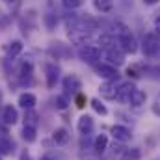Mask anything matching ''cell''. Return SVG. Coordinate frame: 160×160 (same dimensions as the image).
<instances>
[{"instance_id":"1","label":"cell","mask_w":160,"mask_h":160,"mask_svg":"<svg viewBox=\"0 0 160 160\" xmlns=\"http://www.w3.org/2000/svg\"><path fill=\"white\" fill-rule=\"evenodd\" d=\"M142 52L147 56V58H153L160 52V38L157 34L149 32L143 36V41H142Z\"/></svg>"},{"instance_id":"2","label":"cell","mask_w":160,"mask_h":160,"mask_svg":"<svg viewBox=\"0 0 160 160\" xmlns=\"http://www.w3.org/2000/svg\"><path fill=\"white\" fill-rule=\"evenodd\" d=\"M77 54L84 63H89V65H95L101 60V48H97L93 45H82Z\"/></svg>"},{"instance_id":"3","label":"cell","mask_w":160,"mask_h":160,"mask_svg":"<svg viewBox=\"0 0 160 160\" xmlns=\"http://www.w3.org/2000/svg\"><path fill=\"white\" fill-rule=\"evenodd\" d=\"M118 43L121 45V50L127 52V54H134L138 50V41L130 34V30L125 32V34H121V36H118Z\"/></svg>"},{"instance_id":"4","label":"cell","mask_w":160,"mask_h":160,"mask_svg":"<svg viewBox=\"0 0 160 160\" xmlns=\"http://www.w3.org/2000/svg\"><path fill=\"white\" fill-rule=\"evenodd\" d=\"M95 73L104 80H119V73L112 63H95Z\"/></svg>"},{"instance_id":"5","label":"cell","mask_w":160,"mask_h":160,"mask_svg":"<svg viewBox=\"0 0 160 160\" xmlns=\"http://www.w3.org/2000/svg\"><path fill=\"white\" fill-rule=\"evenodd\" d=\"M118 80H106L104 84L99 86V93L102 99H108V101H116V95H118Z\"/></svg>"},{"instance_id":"6","label":"cell","mask_w":160,"mask_h":160,"mask_svg":"<svg viewBox=\"0 0 160 160\" xmlns=\"http://www.w3.org/2000/svg\"><path fill=\"white\" fill-rule=\"evenodd\" d=\"M134 89H136V84H134V82H123V84H119L116 101L121 102V104H127V102L130 101V95H132Z\"/></svg>"},{"instance_id":"7","label":"cell","mask_w":160,"mask_h":160,"mask_svg":"<svg viewBox=\"0 0 160 160\" xmlns=\"http://www.w3.org/2000/svg\"><path fill=\"white\" fill-rule=\"evenodd\" d=\"M110 134H112L114 140L119 142V143H127V142L132 140V132H130V128L125 127V125H114V127L110 128Z\"/></svg>"},{"instance_id":"8","label":"cell","mask_w":160,"mask_h":160,"mask_svg":"<svg viewBox=\"0 0 160 160\" xmlns=\"http://www.w3.org/2000/svg\"><path fill=\"white\" fill-rule=\"evenodd\" d=\"M63 89H65L67 95L71 93V97H75V95H78L80 89H82V82H80V78L77 75H67L63 78Z\"/></svg>"},{"instance_id":"9","label":"cell","mask_w":160,"mask_h":160,"mask_svg":"<svg viewBox=\"0 0 160 160\" xmlns=\"http://www.w3.org/2000/svg\"><path fill=\"white\" fill-rule=\"evenodd\" d=\"M77 128H78V132L82 134V136H88V134L93 132V128H95V121H93L91 116L84 114V116H80L78 121H77Z\"/></svg>"},{"instance_id":"10","label":"cell","mask_w":160,"mask_h":160,"mask_svg":"<svg viewBox=\"0 0 160 160\" xmlns=\"http://www.w3.org/2000/svg\"><path fill=\"white\" fill-rule=\"evenodd\" d=\"M45 77H47V86L54 88L58 78H60V67L56 63H47L45 65Z\"/></svg>"},{"instance_id":"11","label":"cell","mask_w":160,"mask_h":160,"mask_svg":"<svg viewBox=\"0 0 160 160\" xmlns=\"http://www.w3.org/2000/svg\"><path fill=\"white\" fill-rule=\"evenodd\" d=\"M106 58H108V62H110L112 65H116V67L125 63V52H123L121 48H116V47L106 48Z\"/></svg>"},{"instance_id":"12","label":"cell","mask_w":160,"mask_h":160,"mask_svg":"<svg viewBox=\"0 0 160 160\" xmlns=\"http://www.w3.org/2000/svg\"><path fill=\"white\" fill-rule=\"evenodd\" d=\"M2 121H4L6 125H15V123L19 121V112H17V108L11 106V104H6L4 110H2Z\"/></svg>"},{"instance_id":"13","label":"cell","mask_w":160,"mask_h":160,"mask_svg":"<svg viewBox=\"0 0 160 160\" xmlns=\"http://www.w3.org/2000/svg\"><path fill=\"white\" fill-rule=\"evenodd\" d=\"M36 104H38V97L34 95V93H21L19 95V106L21 108H24V110H34L36 108Z\"/></svg>"},{"instance_id":"14","label":"cell","mask_w":160,"mask_h":160,"mask_svg":"<svg viewBox=\"0 0 160 160\" xmlns=\"http://www.w3.org/2000/svg\"><path fill=\"white\" fill-rule=\"evenodd\" d=\"M127 155H128V149L119 142L110 147V160H127Z\"/></svg>"},{"instance_id":"15","label":"cell","mask_w":160,"mask_h":160,"mask_svg":"<svg viewBox=\"0 0 160 160\" xmlns=\"http://www.w3.org/2000/svg\"><path fill=\"white\" fill-rule=\"evenodd\" d=\"M145 101H147V95H145V91H142V89H134L132 91V95H130V101H128V104L130 106H136V108H140V106H143L145 104Z\"/></svg>"},{"instance_id":"16","label":"cell","mask_w":160,"mask_h":160,"mask_svg":"<svg viewBox=\"0 0 160 160\" xmlns=\"http://www.w3.org/2000/svg\"><path fill=\"white\" fill-rule=\"evenodd\" d=\"M69 130L67 128H63V127H60V128H56L54 132H52V140H54V143L56 145H65L67 142H69Z\"/></svg>"},{"instance_id":"17","label":"cell","mask_w":160,"mask_h":160,"mask_svg":"<svg viewBox=\"0 0 160 160\" xmlns=\"http://www.w3.org/2000/svg\"><path fill=\"white\" fill-rule=\"evenodd\" d=\"M22 41L15 39V41H9L6 47H4V50H6V54L9 56V58H15V56H19L21 52H22Z\"/></svg>"},{"instance_id":"18","label":"cell","mask_w":160,"mask_h":160,"mask_svg":"<svg viewBox=\"0 0 160 160\" xmlns=\"http://www.w3.org/2000/svg\"><path fill=\"white\" fill-rule=\"evenodd\" d=\"M93 149H95L97 155L106 153V151H108V136H106V134H99V136L95 138V142H93Z\"/></svg>"},{"instance_id":"19","label":"cell","mask_w":160,"mask_h":160,"mask_svg":"<svg viewBox=\"0 0 160 160\" xmlns=\"http://www.w3.org/2000/svg\"><path fill=\"white\" fill-rule=\"evenodd\" d=\"M21 136H22V140H24L26 143H34V142L38 140V128L32 127V125H24Z\"/></svg>"},{"instance_id":"20","label":"cell","mask_w":160,"mask_h":160,"mask_svg":"<svg viewBox=\"0 0 160 160\" xmlns=\"http://www.w3.org/2000/svg\"><path fill=\"white\" fill-rule=\"evenodd\" d=\"M93 6H95L97 11L108 13V11H112V8H114V0H93Z\"/></svg>"},{"instance_id":"21","label":"cell","mask_w":160,"mask_h":160,"mask_svg":"<svg viewBox=\"0 0 160 160\" xmlns=\"http://www.w3.org/2000/svg\"><path fill=\"white\" fill-rule=\"evenodd\" d=\"M13 151V142L0 134V155H9Z\"/></svg>"},{"instance_id":"22","label":"cell","mask_w":160,"mask_h":160,"mask_svg":"<svg viewBox=\"0 0 160 160\" xmlns=\"http://www.w3.org/2000/svg\"><path fill=\"white\" fill-rule=\"evenodd\" d=\"M89 104H91V108H93L97 114H101V116H106V114H108V108L101 102V99H91Z\"/></svg>"},{"instance_id":"23","label":"cell","mask_w":160,"mask_h":160,"mask_svg":"<svg viewBox=\"0 0 160 160\" xmlns=\"http://www.w3.org/2000/svg\"><path fill=\"white\" fill-rule=\"evenodd\" d=\"M99 45H101V47H104V48H112V47H116V39H114L112 36L102 34V36L99 38Z\"/></svg>"},{"instance_id":"24","label":"cell","mask_w":160,"mask_h":160,"mask_svg":"<svg viewBox=\"0 0 160 160\" xmlns=\"http://www.w3.org/2000/svg\"><path fill=\"white\" fill-rule=\"evenodd\" d=\"M24 125H32V127L38 125V114L34 110H26V114H24Z\"/></svg>"},{"instance_id":"25","label":"cell","mask_w":160,"mask_h":160,"mask_svg":"<svg viewBox=\"0 0 160 160\" xmlns=\"http://www.w3.org/2000/svg\"><path fill=\"white\" fill-rule=\"evenodd\" d=\"M62 4L67 9H77V8H80L84 4V0H62Z\"/></svg>"},{"instance_id":"26","label":"cell","mask_w":160,"mask_h":160,"mask_svg":"<svg viewBox=\"0 0 160 160\" xmlns=\"http://www.w3.org/2000/svg\"><path fill=\"white\" fill-rule=\"evenodd\" d=\"M54 102H56V104H54V106H56V108H58V110H65V108H67V104H69V102H67V99H65V97H63V95H58V97H56V101H54Z\"/></svg>"},{"instance_id":"27","label":"cell","mask_w":160,"mask_h":160,"mask_svg":"<svg viewBox=\"0 0 160 160\" xmlns=\"http://www.w3.org/2000/svg\"><path fill=\"white\" fill-rule=\"evenodd\" d=\"M84 102H86L84 95H82V93H78V95H77V106H78V108H84Z\"/></svg>"},{"instance_id":"28","label":"cell","mask_w":160,"mask_h":160,"mask_svg":"<svg viewBox=\"0 0 160 160\" xmlns=\"http://www.w3.org/2000/svg\"><path fill=\"white\" fill-rule=\"evenodd\" d=\"M19 160H32V155H30V153H28V151L24 149V151H22V153L19 155Z\"/></svg>"},{"instance_id":"29","label":"cell","mask_w":160,"mask_h":160,"mask_svg":"<svg viewBox=\"0 0 160 160\" xmlns=\"http://www.w3.org/2000/svg\"><path fill=\"white\" fill-rule=\"evenodd\" d=\"M155 34L160 38V19H157V21H155Z\"/></svg>"},{"instance_id":"30","label":"cell","mask_w":160,"mask_h":160,"mask_svg":"<svg viewBox=\"0 0 160 160\" xmlns=\"http://www.w3.org/2000/svg\"><path fill=\"white\" fill-rule=\"evenodd\" d=\"M39 160H56V158H54L52 155H45V157H41Z\"/></svg>"},{"instance_id":"31","label":"cell","mask_w":160,"mask_h":160,"mask_svg":"<svg viewBox=\"0 0 160 160\" xmlns=\"http://www.w3.org/2000/svg\"><path fill=\"white\" fill-rule=\"evenodd\" d=\"M145 4H149V6H153V4H158L160 0H143Z\"/></svg>"}]
</instances>
